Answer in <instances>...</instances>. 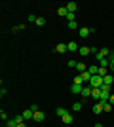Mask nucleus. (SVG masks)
I'll return each instance as SVG.
<instances>
[{"mask_svg": "<svg viewBox=\"0 0 114 127\" xmlns=\"http://www.w3.org/2000/svg\"><path fill=\"white\" fill-rule=\"evenodd\" d=\"M82 80H84V84H86V82H89V80H91V74H89V72H87V70H86V72H82Z\"/></svg>", "mask_w": 114, "mask_h": 127, "instance_id": "nucleus-19", "label": "nucleus"}, {"mask_svg": "<svg viewBox=\"0 0 114 127\" xmlns=\"http://www.w3.org/2000/svg\"><path fill=\"white\" fill-rule=\"evenodd\" d=\"M95 127H103V123H95Z\"/></svg>", "mask_w": 114, "mask_h": 127, "instance_id": "nucleus-36", "label": "nucleus"}, {"mask_svg": "<svg viewBox=\"0 0 114 127\" xmlns=\"http://www.w3.org/2000/svg\"><path fill=\"white\" fill-rule=\"evenodd\" d=\"M103 84L105 85H112L114 84V74H112V72H109V74L103 78Z\"/></svg>", "mask_w": 114, "mask_h": 127, "instance_id": "nucleus-5", "label": "nucleus"}, {"mask_svg": "<svg viewBox=\"0 0 114 127\" xmlns=\"http://www.w3.org/2000/svg\"><path fill=\"white\" fill-rule=\"evenodd\" d=\"M67 10H69V11H72V13H74V11L78 10V4H76V2H69V4H67Z\"/></svg>", "mask_w": 114, "mask_h": 127, "instance_id": "nucleus-14", "label": "nucleus"}, {"mask_svg": "<svg viewBox=\"0 0 114 127\" xmlns=\"http://www.w3.org/2000/svg\"><path fill=\"white\" fill-rule=\"evenodd\" d=\"M109 55H110V49H109V48H101L97 53H95V59H97V61H101V59H107Z\"/></svg>", "mask_w": 114, "mask_h": 127, "instance_id": "nucleus-2", "label": "nucleus"}, {"mask_svg": "<svg viewBox=\"0 0 114 127\" xmlns=\"http://www.w3.org/2000/svg\"><path fill=\"white\" fill-rule=\"evenodd\" d=\"M21 114H23V118H25V122H27V120H34V112L31 110V108H27V110H23Z\"/></svg>", "mask_w": 114, "mask_h": 127, "instance_id": "nucleus-7", "label": "nucleus"}, {"mask_svg": "<svg viewBox=\"0 0 114 127\" xmlns=\"http://www.w3.org/2000/svg\"><path fill=\"white\" fill-rule=\"evenodd\" d=\"M65 127H69V125H65Z\"/></svg>", "mask_w": 114, "mask_h": 127, "instance_id": "nucleus-37", "label": "nucleus"}, {"mask_svg": "<svg viewBox=\"0 0 114 127\" xmlns=\"http://www.w3.org/2000/svg\"><path fill=\"white\" fill-rule=\"evenodd\" d=\"M91 99H95V102L101 101V87H91Z\"/></svg>", "mask_w": 114, "mask_h": 127, "instance_id": "nucleus-3", "label": "nucleus"}, {"mask_svg": "<svg viewBox=\"0 0 114 127\" xmlns=\"http://www.w3.org/2000/svg\"><path fill=\"white\" fill-rule=\"evenodd\" d=\"M109 70H110V72H112V74H114V51H110V55H109Z\"/></svg>", "mask_w": 114, "mask_h": 127, "instance_id": "nucleus-12", "label": "nucleus"}, {"mask_svg": "<svg viewBox=\"0 0 114 127\" xmlns=\"http://www.w3.org/2000/svg\"><path fill=\"white\" fill-rule=\"evenodd\" d=\"M55 114H57V116H59V118H63V116H65V114H67V110H65V108H63V106H59V108H55Z\"/></svg>", "mask_w": 114, "mask_h": 127, "instance_id": "nucleus-18", "label": "nucleus"}, {"mask_svg": "<svg viewBox=\"0 0 114 127\" xmlns=\"http://www.w3.org/2000/svg\"><path fill=\"white\" fill-rule=\"evenodd\" d=\"M61 120H63V123H65V125H71V123L74 122V116H72V114H69V112H67L65 116L61 118Z\"/></svg>", "mask_w": 114, "mask_h": 127, "instance_id": "nucleus-6", "label": "nucleus"}, {"mask_svg": "<svg viewBox=\"0 0 114 127\" xmlns=\"http://www.w3.org/2000/svg\"><path fill=\"white\" fill-rule=\"evenodd\" d=\"M80 95L84 97V99H87V97H91V87H89V85H86V87L82 89V93H80Z\"/></svg>", "mask_w": 114, "mask_h": 127, "instance_id": "nucleus-11", "label": "nucleus"}, {"mask_svg": "<svg viewBox=\"0 0 114 127\" xmlns=\"http://www.w3.org/2000/svg\"><path fill=\"white\" fill-rule=\"evenodd\" d=\"M55 51L57 53H65V51H69V46H67V44H57V48H55Z\"/></svg>", "mask_w": 114, "mask_h": 127, "instance_id": "nucleus-9", "label": "nucleus"}, {"mask_svg": "<svg viewBox=\"0 0 114 127\" xmlns=\"http://www.w3.org/2000/svg\"><path fill=\"white\" fill-rule=\"evenodd\" d=\"M36 19H38V17H34L33 13H31V15H29V21H31V23H34V25H36Z\"/></svg>", "mask_w": 114, "mask_h": 127, "instance_id": "nucleus-32", "label": "nucleus"}, {"mask_svg": "<svg viewBox=\"0 0 114 127\" xmlns=\"http://www.w3.org/2000/svg\"><path fill=\"white\" fill-rule=\"evenodd\" d=\"M82 106H84L82 102H74V104H72V110H74V112H78V110H82Z\"/></svg>", "mask_w": 114, "mask_h": 127, "instance_id": "nucleus-24", "label": "nucleus"}, {"mask_svg": "<svg viewBox=\"0 0 114 127\" xmlns=\"http://www.w3.org/2000/svg\"><path fill=\"white\" fill-rule=\"evenodd\" d=\"M46 120V116H44V112H34V122H44Z\"/></svg>", "mask_w": 114, "mask_h": 127, "instance_id": "nucleus-13", "label": "nucleus"}, {"mask_svg": "<svg viewBox=\"0 0 114 127\" xmlns=\"http://www.w3.org/2000/svg\"><path fill=\"white\" fill-rule=\"evenodd\" d=\"M67 46H69V51H78V49H80V48H78V44H76V42H69V44H67Z\"/></svg>", "mask_w": 114, "mask_h": 127, "instance_id": "nucleus-17", "label": "nucleus"}, {"mask_svg": "<svg viewBox=\"0 0 114 127\" xmlns=\"http://www.w3.org/2000/svg\"><path fill=\"white\" fill-rule=\"evenodd\" d=\"M0 118H2V122H8V114L4 110H0Z\"/></svg>", "mask_w": 114, "mask_h": 127, "instance_id": "nucleus-30", "label": "nucleus"}, {"mask_svg": "<svg viewBox=\"0 0 114 127\" xmlns=\"http://www.w3.org/2000/svg\"><path fill=\"white\" fill-rule=\"evenodd\" d=\"M103 104H105V102H101V101H97V102H95V104H93V112H95V114H103V112H105V108H103Z\"/></svg>", "mask_w": 114, "mask_h": 127, "instance_id": "nucleus-4", "label": "nucleus"}, {"mask_svg": "<svg viewBox=\"0 0 114 127\" xmlns=\"http://www.w3.org/2000/svg\"><path fill=\"white\" fill-rule=\"evenodd\" d=\"M76 68H78V72L82 74V72H86V70H87V64H84V63H80V61H78V64H76Z\"/></svg>", "mask_w": 114, "mask_h": 127, "instance_id": "nucleus-15", "label": "nucleus"}, {"mask_svg": "<svg viewBox=\"0 0 114 127\" xmlns=\"http://www.w3.org/2000/svg\"><path fill=\"white\" fill-rule=\"evenodd\" d=\"M57 13H59L61 17H67V13H69V10H67V6H63V8H59V10H57Z\"/></svg>", "mask_w": 114, "mask_h": 127, "instance_id": "nucleus-20", "label": "nucleus"}, {"mask_svg": "<svg viewBox=\"0 0 114 127\" xmlns=\"http://www.w3.org/2000/svg\"><path fill=\"white\" fill-rule=\"evenodd\" d=\"M103 108H105V112H112V104H110V102H105Z\"/></svg>", "mask_w": 114, "mask_h": 127, "instance_id": "nucleus-26", "label": "nucleus"}, {"mask_svg": "<svg viewBox=\"0 0 114 127\" xmlns=\"http://www.w3.org/2000/svg\"><path fill=\"white\" fill-rule=\"evenodd\" d=\"M97 74H99V76H103V78H105V76L109 74V68H103V66H99V72H97Z\"/></svg>", "mask_w": 114, "mask_h": 127, "instance_id": "nucleus-22", "label": "nucleus"}, {"mask_svg": "<svg viewBox=\"0 0 114 127\" xmlns=\"http://www.w3.org/2000/svg\"><path fill=\"white\" fill-rule=\"evenodd\" d=\"M17 127H27V123L23 122V123H17Z\"/></svg>", "mask_w": 114, "mask_h": 127, "instance_id": "nucleus-35", "label": "nucleus"}, {"mask_svg": "<svg viewBox=\"0 0 114 127\" xmlns=\"http://www.w3.org/2000/svg\"><path fill=\"white\" fill-rule=\"evenodd\" d=\"M36 25L38 27H44V25H46V17H38V19H36Z\"/></svg>", "mask_w": 114, "mask_h": 127, "instance_id": "nucleus-23", "label": "nucleus"}, {"mask_svg": "<svg viewBox=\"0 0 114 127\" xmlns=\"http://www.w3.org/2000/svg\"><path fill=\"white\" fill-rule=\"evenodd\" d=\"M15 122H17V123H23V122H25V118H23V114H17V116H15Z\"/></svg>", "mask_w": 114, "mask_h": 127, "instance_id": "nucleus-29", "label": "nucleus"}, {"mask_svg": "<svg viewBox=\"0 0 114 127\" xmlns=\"http://www.w3.org/2000/svg\"><path fill=\"white\" fill-rule=\"evenodd\" d=\"M78 53H80L82 57H86V55H89V53H91V48H87V46H82V48L78 49Z\"/></svg>", "mask_w": 114, "mask_h": 127, "instance_id": "nucleus-10", "label": "nucleus"}, {"mask_svg": "<svg viewBox=\"0 0 114 127\" xmlns=\"http://www.w3.org/2000/svg\"><path fill=\"white\" fill-rule=\"evenodd\" d=\"M67 64H69L71 68H76V64H78V63H76V61H72V59H71V61H69V63H67Z\"/></svg>", "mask_w": 114, "mask_h": 127, "instance_id": "nucleus-31", "label": "nucleus"}, {"mask_svg": "<svg viewBox=\"0 0 114 127\" xmlns=\"http://www.w3.org/2000/svg\"><path fill=\"white\" fill-rule=\"evenodd\" d=\"M69 29H71V31H76V29H78V23H76V21H71V23H69Z\"/></svg>", "mask_w": 114, "mask_h": 127, "instance_id": "nucleus-27", "label": "nucleus"}, {"mask_svg": "<svg viewBox=\"0 0 114 127\" xmlns=\"http://www.w3.org/2000/svg\"><path fill=\"white\" fill-rule=\"evenodd\" d=\"M87 72H89V74L91 76H95L99 72V66H95V64H91V66H87Z\"/></svg>", "mask_w": 114, "mask_h": 127, "instance_id": "nucleus-16", "label": "nucleus"}, {"mask_svg": "<svg viewBox=\"0 0 114 127\" xmlns=\"http://www.w3.org/2000/svg\"><path fill=\"white\" fill-rule=\"evenodd\" d=\"M72 82H74V84H78V85H84V80H82V76H76Z\"/></svg>", "mask_w": 114, "mask_h": 127, "instance_id": "nucleus-25", "label": "nucleus"}, {"mask_svg": "<svg viewBox=\"0 0 114 127\" xmlns=\"http://www.w3.org/2000/svg\"><path fill=\"white\" fill-rule=\"evenodd\" d=\"M109 102H110V104H114V95H110V99H109Z\"/></svg>", "mask_w": 114, "mask_h": 127, "instance_id": "nucleus-34", "label": "nucleus"}, {"mask_svg": "<svg viewBox=\"0 0 114 127\" xmlns=\"http://www.w3.org/2000/svg\"><path fill=\"white\" fill-rule=\"evenodd\" d=\"M67 19H69V23H71V21H76V17H74V13H72V11H69V13H67Z\"/></svg>", "mask_w": 114, "mask_h": 127, "instance_id": "nucleus-28", "label": "nucleus"}, {"mask_svg": "<svg viewBox=\"0 0 114 127\" xmlns=\"http://www.w3.org/2000/svg\"><path fill=\"white\" fill-rule=\"evenodd\" d=\"M31 110H33V112H38V104H31Z\"/></svg>", "mask_w": 114, "mask_h": 127, "instance_id": "nucleus-33", "label": "nucleus"}, {"mask_svg": "<svg viewBox=\"0 0 114 127\" xmlns=\"http://www.w3.org/2000/svg\"><path fill=\"white\" fill-rule=\"evenodd\" d=\"M6 127H17V122H15V118H11V120H8V122H6Z\"/></svg>", "mask_w": 114, "mask_h": 127, "instance_id": "nucleus-21", "label": "nucleus"}, {"mask_svg": "<svg viewBox=\"0 0 114 127\" xmlns=\"http://www.w3.org/2000/svg\"><path fill=\"white\" fill-rule=\"evenodd\" d=\"M87 85H89V87H101V85H103V76H99V74L91 76V80L87 82Z\"/></svg>", "mask_w": 114, "mask_h": 127, "instance_id": "nucleus-1", "label": "nucleus"}, {"mask_svg": "<svg viewBox=\"0 0 114 127\" xmlns=\"http://www.w3.org/2000/svg\"><path fill=\"white\" fill-rule=\"evenodd\" d=\"M82 89H84V85H78V84H72L71 85V93H74V95L82 93Z\"/></svg>", "mask_w": 114, "mask_h": 127, "instance_id": "nucleus-8", "label": "nucleus"}]
</instances>
